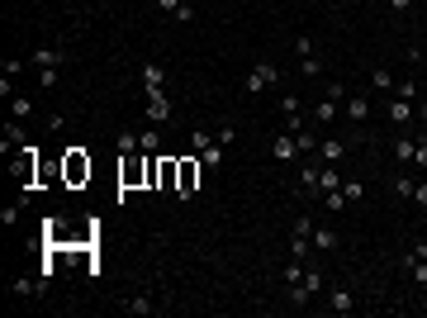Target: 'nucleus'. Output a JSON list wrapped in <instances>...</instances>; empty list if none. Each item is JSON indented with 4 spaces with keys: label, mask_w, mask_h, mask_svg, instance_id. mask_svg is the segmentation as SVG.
I'll return each mask as SVG.
<instances>
[{
    "label": "nucleus",
    "mask_w": 427,
    "mask_h": 318,
    "mask_svg": "<svg viewBox=\"0 0 427 318\" xmlns=\"http://www.w3.org/2000/svg\"><path fill=\"white\" fill-rule=\"evenodd\" d=\"M314 247H319V252H337V247H342V238H337L332 228H319V223H314Z\"/></svg>",
    "instance_id": "14"
},
{
    "label": "nucleus",
    "mask_w": 427,
    "mask_h": 318,
    "mask_svg": "<svg viewBox=\"0 0 427 318\" xmlns=\"http://www.w3.org/2000/svg\"><path fill=\"white\" fill-rule=\"evenodd\" d=\"M10 114H15V119H29V114H33V100H29V95H15V100H10Z\"/></svg>",
    "instance_id": "29"
},
{
    "label": "nucleus",
    "mask_w": 427,
    "mask_h": 318,
    "mask_svg": "<svg viewBox=\"0 0 427 318\" xmlns=\"http://www.w3.org/2000/svg\"><path fill=\"white\" fill-rule=\"evenodd\" d=\"M299 186H304V195H319V166H314V161L299 171Z\"/></svg>",
    "instance_id": "21"
},
{
    "label": "nucleus",
    "mask_w": 427,
    "mask_h": 318,
    "mask_svg": "<svg viewBox=\"0 0 427 318\" xmlns=\"http://www.w3.org/2000/svg\"><path fill=\"white\" fill-rule=\"evenodd\" d=\"M413 166H418V171H427V133L418 138V152H413Z\"/></svg>",
    "instance_id": "34"
},
{
    "label": "nucleus",
    "mask_w": 427,
    "mask_h": 318,
    "mask_svg": "<svg viewBox=\"0 0 427 318\" xmlns=\"http://www.w3.org/2000/svg\"><path fill=\"white\" fill-rule=\"evenodd\" d=\"M408 5H413V0H389V10H394V15H403Z\"/></svg>",
    "instance_id": "41"
},
{
    "label": "nucleus",
    "mask_w": 427,
    "mask_h": 318,
    "mask_svg": "<svg viewBox=\"0 0 427 318\" xmlns=\"http://www.w3.org/2000/svg\"><path fill=\"white\" fill-rule=\"evenodd\" d=\"M394 95H403V100H418V86H413V81H394Z\"/></svg>",
    "instance_id": "33"
},
{
    "label": "nucleus",
    "mask_w": 427,
    "mask_h": 318,
    "mask_svg": "<svg viewBox=\"0 0 427 318\" xmlns=\"http://www.w3.org/2000/svg\"><path fill=\"white\" fill-rule=\"evenodd\" d=\"M299 77H309V81H314V77H323V57H319V53L299 57Z\"/></svg>",
    "instance_id": "20"
},
{
    "label": "nucleus",
    "mask_w": 427,
    "mask_h": 318,
    "mask_svg": "<svg viewBox=\"0 0 427 318\" xmlns=\"http://www.w3.org/2000/svg\"><path fill=\"white\" fill-rule=\"evenodd\" d=\"M294 143H299V152H319V143H314V129H294Z\"/></svg>",
    "instance_id": "26"
},
{
    "label": "nucleus",
    "mask_w": 427,
    "mask_h": 318,
    "mask_svg": "<svg viewBox=\"0 0 427 318\" xmlns=\"http://www.w3.org/2000/svg\"><path fill=\"white\" fill-rule=\"evenodd\" d=\"M413 205H418V209H427V181H418V190H413Z\"/></svg>",
    "instance_id": "40"
},
{
    "label": "nucleus",
    "mask_w": 427,
    "mask_h": 318,
    "mask_svg": "<svg viewBox=\"0 0 427 318\" xmlns=\"http://www.w3.org/2000/svg\"><path fill=\"white\" fill-rule=\"evenodd\" d=\"M176 171H181V161H176V157H161L157 161V190H171V195H176Z\"/></svg>",
    "instance_id": "6"
},
{
    "label": "nucleus",
    "mask_w": 427,
    "mask_h": 318,
    "mask_svg": "<svg viewBox=\"0 0 427 318\" xmlns=\"http://www.w3.org/2000/svg\"><path fill=\"white\" fill-rule=\"evenodd\" d=\"M342 190H347V200H351V205H356V200H366V186H361L356 176H351V181H342Z\"/></svg>",
    "instance_id": "31"
},
{
    "label": "nucleus",
    "mask_w": 427,
    "mask_h": 318,
    "mask_svg": "<svg viewBox=\"0 0 427 318\" xmlns=\"http://www.w3.org/2000/svg\"><path fill=\"white\" fill-rule=\"evenodd\" d=\"M0 218H5V228H15V223H19V205H5V209H0Z\"/></svg>",
    "instance_id": "37"
},
{
    "label": "nucleus",
    "mask_w": 427,
    "mask_h": 318,
    "mask_svg": "<svg viewBox=\"0 0 427 318\" xmlns=\"http://www.w3.org/2000/svg\"><path fill=\"white\" fill-rule=\"evenodd\" d=\"M418 53H427V48H418Z\"/></svg>",
    "instance_id": "43"
},
{
    "label": "nucleus",
    "mask_w": 427,
    "mask_h": 318,
    "mask_svg": "<svg viewBox=\"0 0 427 318\" xmlns=\"http://www.w3.org/2000/svg\"><path fill=\"white\" fill-rule=\"evenodd\" d=\"M309 247H314V238H290V257L294 262H309Z\"/></svg>",
    "instance_id": "27"
},
{
    "label": "nucleus",
    "mask_w": 427,
    "mask_h": 318,
    "mask_svg": "<svg viewBox=\"0 0 427 318\" xmlns=\"http://www.w3.org/2000/svg\"><path fill=\"white\" fill-rule=\"evenodd\" d=\"M275 77H280V72H275L271 62H257V67L247 72V81H242V90H247V95H261L266 86H275Z\"/></svg>",
    "instance_id": "3"
},
{
    "label": "nucleus",
    "mask_w": 427,
    "mask_h": 318,
    "mask_svg": "<svg viewBox=\"0 0 427 318\" xmlns=\"http://www.w3.org/2000/svg\"><path fill=\"white\" fill-rule=\"evenodd\" d=\"M124 309H129V314H134V318H147V314H157V304H152L147 294H134V299H129Z\"/></svg>",
    "instance_id": "17"
},
{
    "label": "nucleus",
    "mask_w": 427,
    "mask_h": 318,
    "mask_svg": "<svg viewBox=\"0 0 427 318\" xmlns=\"http://www.w3.org/2000/svg\"><path fill=\"white\" fill-rule=\"evenodd\" d=\"M138 148H143V152H157V148H161V133H157V124L138 133Z\"/></svg>",
    "instance_id": "24"
},
{
    "label": "nucleus",
    "mask_w": 427,
    "mask_h": 318,
    "mask_svg": "<svg viewBox=\"0 0 427 318\" xmlns=\"http://www.w3.org/2000/svg\"><path fill=\"white\" fill-rule=\"evenodd\" d=\"M171 114H176V109H171L166 95H152V100H147V124H171Z\"/></svg>",
    "instance_id": "8"
},
{
    "label": "nucleus",
    "mask_w": 427,
    "mask_h": 318,
    "mask_svg": "<svg viewBox=\"0 0 427 318\" xmlns=\"http://www.w3.org/2000/svg\"><path fill=\"white\" fill-rule=\"evenodd\" d=\"M319 157L328 161V166H337V161L347 157V143H342V138H323V143H319Z\"/></svg>",
    "instance_id": "10"
},
{
    "label": "nucleus",
    "mask_w": 427,
    "mask_h": 318,
    "mask_svg": "<svg viewBox=\"0 0 427 318\" xmlns=\"http://www.w3.org/2000/svg\"><path fill=\"white\" fill-rule=\"evenodd\" d=\"M271 152H275V161H294V157H299V143H294V133H275Z\"/></svg>",
    "instance_id": "7"
},
{
    "label": "nucleus",
    "mask_w": 427,
    "mask_h": 318,
    "mask_svg": "<svg viewBox=\"0 0 427 318\" xmlns=\"http://www.w3.org/2000/svg\"><path fill=\"white\" fill-rule=\"evenodd\" d=\"M200 166H204V161L181 157V171H176V200H190V195L200 190Z\"/></svg>",
    "instance_id": "2"
},
{
    "label": "nucleus",
    "mask_w": 427,
    "mask_h": 318,
    "mask_svg": "<svg viewBox=\"0 0 427 318\" xmlns=\"http://www.w3.org/2000/svg\"><path fill=\"white\" fill-rule=\"evenodd\" d=\"M57 81H62V77H57V72H38V86H43V90H53Z\"/></svg>",
    "instance_id": "39"
},
{
    "label": "nucleus",
    "mask_w": 427,
    "mask_h": 318,
    "mask_svg": "<svg viewBox=\"0 0 427 318\" xmlns=\"http://www.w3.org/2000/svg\"><path fill=\"white\" fill-rule=\"evenodd\" d=\"M389 152H394V161H399V166H408V161H413V152H418V138H408V133H403V138H394V148H389Z\"/></svg>",
    "instance_id": "12"
},
{
    "label": "nucleus",
    "mask_w": 427,
    "mask_h": 318,
    "mask_svg": "<svg viewBox=\"0 0 427 318\" xmlns=\"http://www.w3.org/2000/svg\"><path fill=\"white\" fill-rule=\"evenodd\" d=\"M323 205H328L332 214H342V209L351 205V200H347V190H323Z\"/></svg>",
    "instance_id": "22"
},
{
    "label": "nucleus",
    "mask_w": 427,
    "mask_h": 318,
    "mask_svg": "<svg viewBox=\"0 0 427 318\" xmlns=\"http://www.w3.org/2000/svg\"><path fill=\"white\" fill-rule=\"evenodd\" d=\"M157 5H161V15H171V19H176V15L186 10V0H157Z\"/></svg>",
    "instance_id": "35"
},
{
    "label": "nucleus",
    "mask_w": 427,
    "mask_h": 318,
    "mask_svg": "<svg viewBox=\"0 0 427 318\" xmlns=\"http://www.w3.org/2000/svg\"><path fill=\"white\" fill-rule=\"evenodd\" d=\"M29 62H33L38 72H57V67L67 62V53H62V48H53V43H48V48H33V57H29Z\"/></svg>",
    "instance_id": "4"
},
{
    "label": "nucleus",
    "mask_w": 427,
    "mask_h": 318,
    "mask_svg": "<svg viewBox=\"0 0 427 318\" xmlns=\"http://www.w3.org/2000/svg\"><path fill=\"white\" fill-rule=\"evenodd\" d=\"M304 271H309V262H285V271H280V276H285V285H299V280H304Z\"/></svg>",
    "instance_id": "23"
},
{
    "label": "nucleus",
    "mask_w": 427,
    "mask_h": 318,
    "mask_svg": "<svg viewBox=\"0 0 427 318\" xmlns=\"http://www.w3.org/2000/svg\"><path fill=\"white\" fill-rule=\"evenodd\" d=\"M119 152H124V157L143 152V148H138V133H119Z\"/></svg>",
    "instance_id": "30"
},
{
    "label": "nucleus",
    "mask_w": 427,
    "mask_h": 318,
    "mask_svg": "<svg viewBox=\"0 0 427 318\" xmlns=\"http://www.w3.org/2000/svg\"><path fill=\"white\" fill-rule=\"evenodd\" d=\"M24 143V129L19 124H5V148H19Z\"/></svg>",
    "instance_id": "32"
},
{
    "label": "nucleus",
    "mask_w": 427,
    "mask_h": 318,
    "mask_svg": "<svg viewBox=\"0 0 427 318\" xmlns=\"http://www.w3.org/2000/svg\"><path fill=\"white\" fill-rule=\"evenodd\" d=\"M371 90H380V95H394V77H389L385 67H375V72H371Z\"/></svg>",
    "instance_id": "18"
},
{
    "label": "nucleus",
    "mask_w": 427,
    "mask_h": 318,
    "mask_svg": "<svg viewBox=\"0 0 427 318\" xmlns=\"http://www.w3.org/2000/svg\"><path fill=\"white\" fill-rule=\"evenodd\" d=\"M351 304H356V299H351L347 285H332V290H328V309H332V314H351Z\"/></svg>",
    "instance_id": "11"
},
{
    "label": "nucleus",
    "mask_w": 427,
    "mask_h": 318,
    "mask_svg": "<svg viewBox=\"0 0 427 318\" xmlns=\"http://www.w3.org/2000/svg\"><path fill=\"white\" fill-rule=\"evenodd\" d=\"M290 238H314V218H309V214H299V218H294Z\"/></svg>",
    "instance_id": "28"
},
{
    "label": "nucleus",
    "mask_w": 427,
    "mask_h": 318,
    "mask_svg": "<svg viewBox=\"0 0 427 318\" xmlns=\"http://www.w3.org/2000/svg\"><path fill=\"white\" fill-rule=\"evenodd\" d=\"M323 290H328L323 266H309V271H304V280H299V285H290V304H309V299H319Z\"/></svg>",
    "instance_id": "1"
},
{
    "label": "nucleus",
    "mask_w": 427,
    "mask_h": 318,
    "mask_svg": "<svg viewBox=\"0 0 427 318\" xmlns=\"http://www.w3.org/2000/svg\"><path fill=\"white\" fill-rule=\"evenodd\" d=\"M223 152H228V148H223V143H209V148H204V152H200V161H204V166H209V171H218V166H223Z\"/></svg>",
    "instance_id": "19"
},
{
    "label": "nucleus",
    "mask_w": 427,
    "mask_h": 318,
    "mask_svg": "<svg viewBox=\"0 0 427 318\" xmlns=\"http://www.w3.org/2000/svg\"><path fill=\"white\" fill-rule=\"evenodd\" d=\"M214 138H218V143H223V148H228V143H233V138H238V124H223V129L214 133Z\"/></svg>",
    "instance_id": "36"
},
{
    "label": "nucleus",
    "mask_w": 427,
    "mask_h": 318,
    "mask_svg": "<svg viewBox=\"0 0 427 318\" xmlns=\"http://www.w3.org/2000/svg\"><path fill=\"white\" fill-rule=\"evenodd\" d=\"M385 114H389L394 124H413V119H418V109H413V100H403V95H394V100H389V109H385Z\"/></svg>",
    "instance_id": "9"
},
{
    "label": "nucleus",
    "mask_w": 427,
    "mask_h": 318,
    "mask_svg": "<svg viewBox=\"0 0 427 318\" xmlns=\"http://www.w3.org/2000/svg\"><path fill=\"white\" fill-rule=\"evenodd\" d=\"M347 114L361 124V119H371V95H347Z\"/></svg>",
    "instance_id": "15"
},
{
    "label": "nucleus",
    "mask_w": 427,
    "mask_h": 318,
    "mask_svg": "<svg viewBox=\"0 0 427 318\" xmlns=\"http://www.w3.org/2000/svg\"><path fill=\"white\" fill-rule=\"evenodd\" d=\"M418 119H427V100H423V109H418Z\"/></svg>",
    "instance_id": "42"
},
{
    "label": "nucleus",
    "mask_w": 427,
    "mask_h": 318,
    "mask_svg": "<svg viewBox=\"0 0 427 318\" xmlns=\"http://www.w3.org/2000/svg\"><path fill=\"white\" fill-rule=\"evenodd\" d=\"M394 195H399V200H413V190H418V181H413V176H394Z\"/></svg>",
    "instance_id": "25"
},
{
    "label": "nucleus",
    "mask_w": 427,
    "mask_h": 318,
    "mask_svg": "<svg viewBox=\"0 0 427 318\" xmlns=\"http://www.w3.org/2000/svg\"><path fill=\"white\" fill-rule=\"evenodd\" d=\"M337 109H342L337 95H323L319 105H314V119H319V124H332V119H337Z\"/></svg>",
    "instance_id": "13"
},
{
    "label": "nucleus",
    "mask_w": 427,
    "mask_h": 318,
    "mask_svg": "<svg viewBox=\"0 0 427 318\" xmlns=\"http://www.w3.org/2000/svg\"><path fill=\"white\" fill-rule=\"evenodd\" d=\"M323 190H342V176H337V166H328V161L319 166V195H323Z\"/></svg>",
    "instance_id": "16"
},
{
    "label": "nucleus",
    "mask_w": 427,
    "mask_h": 318,
    "mask_svg": "<svg viewBox=\"0 0 427 318\" xmlns=\"http://www.w3.org/2000/svg\"><path fill=\"white\" fill-rule=\"evenodd\" d=\"M280 114H299V95H280Z\"/></svg>",
    "instance_id": "38"
},
{
    "label": "nucleus",
    "mask_w": 427,
    "mask_h": 318,
    "mask_svg": "<svg viewBox=\"0 0 427 318\" xmlns=\"http://www.w3.org/2000/svg\"><path fill=\"white\" fill-rule=\"evenodd\" d=\"M86 176H90V157H86L81 148H72V152H67V181L76 186V181H86Z\"/></svg>",
    "instance_id": "5"
}]
</instances>
